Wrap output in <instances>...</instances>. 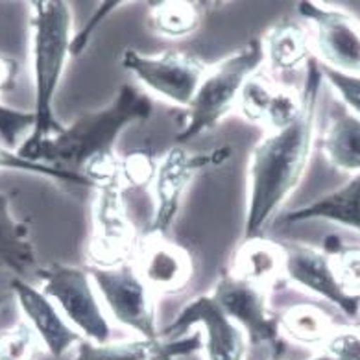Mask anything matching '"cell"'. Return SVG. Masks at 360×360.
<instances>
[{
	"label": "cell",
	"instance_id": "obj_1",
	"mask_svg": "<svg viewBox=\"0 0 360 360\" xmlns=\"http://www.w3.org/2000/svg\"><path fill=\"white\" fill-rule=\"evenodd\" d=\"M320 87V63L311 58L307 63V78L301 91L303 111L300 119L288 128L268 134L252 150L242 238L261 237L262 229L300 185L311 159Z\"/></svg>",
	"mask_w": 360,
	"mask_h": 360
},
{
	"label": "cell",
	"instance_id": "obj_2",
	"mask_svg": "<svg viewBox=\"0 0 360 360\" xmlns=\"http://www.w3.org/2000/svg\"><path fill=\"white\" fill-rule=\"evenodd\" d=\"M152 100L134 85H122L113 102L100 111L84 113L70 126H63L52 137L17 150L20 158L32 163L46 165L63 172L82 174L91 159L115 152V143L129 124L152 117Z\"/></svg>",
	"mask_w": 360,
	"mask_h": 360
},
{
	"label": "cell",
	"instance_id": "obj_3",
	"mask_svg": "<svg viewBox=\"0 0 360 360\" xmlns=\"http://www.w3.org/2000/svg\"><path fill=\"white\" fill-rule=\"evenodd\" d=\"M32 75L35 89L34 129L26 146L52 137L63 129L56 119L54 98L72 45V11L65 0H35L30 2Z\"/></svg>",
	"mask_w": 360,
	"mask_h": 360
},
{
	"label": "cell",
	"instance_id": "obj_4",
	"mask_svg": "<svg viewBox=\"0 0 360 360\" xmlns=\"http://www.w3.org/2000/svg\"><path fill=\"white\" fill-rule=\"evenodd\" d=\"M262 65L264 52L261 39H250L237 52L205 70L176 135L178 146L191 143L205 131H211L229 117L238 105L246 82L259 75Z\"/></svg>",
	"mask_w": 360,
	"mask_h": 360
},
{
	"label": "cell",
	"instance_id": "obj_5",
	"mask_svg": "<svg viewBox=\"0 0 360 360\" xmlns=\"http://www.w3.org/2000/svg\"><path fill=\"white\" fill-rule=\"evenodd\" d=\"M41 290L60 309L65 320L94 344H108L111 327L102 303L96 296V286L89 270L67 264H50L41 268Z\"/></svg>",
	"mask_w": 360,
	"mask_h": 360
},
{
	"label": "cell",
	"instance_id": "obj_6",
	"mask_svg": "<svg viewBox=\"0 0 360 360\" xmlns=\"http://www.w3.org/2000/svg\"><path fill=\"white\" fill-rule=\"evenodd\" d=\"M211 297L244 330L250 344L266 345L271 349V356H283L285 342L281 338L279 318L274 316L268 305V290L242 281L227 271L218 277Z\"/></svg>",
	"mask_w": 360,
	"mask_h": 360
},
{
	"label": "cell",
	"instance_id": "obj_7",
	"mask_svg": "<svg viewBox=\"0 0 360 360\" xmlns=\"http://www.w3.org/2000/svg\"><path fill=\"white\" fill-rule=\"evenodd\" d=\"M89 274L115 321L143 338H161L155 318V296L131 264L89 268Z\"/></svg>",
	"mask_w": 360,
	"mask_h": 360
},
{
	"label": "cell",
	"instance_id": "obj_8",
	"mask_svg": "<svg viewBox=\"0 0 360 360\" xmlns=\"http://www.w3.org/2000/svg\"><path fill=\"white\" fill-rule=\"evenodd\" d=\"M93 207V233L87 244L91 268H117L129 264L137 253V233L124 203L120 185L96 188Z\"/></svg>",
	"mask_w": 360,
	"mask_h": 360
},
{
	"label": "cell",
	"instance_id": "obj_9",
	"mask_svg": "<svg viewBox=\"0 0 360 360\" xmlns=\"http://www.w3.org/2000/svg\"><path fill=\"white\" fill-rule=\"evenodd\" d=\"M120 63L152 93L183 108L191 105L207 70L200 58L179 50L144 56L129 49L122 54Z\"/></svg>",
	"mask_w": 360,
	"mask_h": 360
},
{
	"label": "cell",
	"instance_id": "obj_10",
	"mask_svg": "<svg viewBox=\"0 0 360 360\" xmlns=\"http://www.w3.org/2000/svg\"><path fill=\"white\" fill-rule=\"evenodd\" d=\"M194 326L203 327V349L209 360H244L246 359V335L235 321L222 311L211 296H200L185 305L168 323L161 336L179 338Z\"/></svg>",
	"mask_w": 360,
	"mask_h": 360
},
{
	"label": "cell",
	"instance_id": "obj_11",
	"mask_svg": "<svg viewBox=\"0 0 360 360\" xmlns=\"http://www.w3.org/2000/svg\"><path fill=\"white\" fill-rule=\"evenodd\" d=\"M297 10L314 25L316 49L323 65L360 76V20L320 2H300Z\"/></svg>",
	"mask_w": 360,
	"mask_h": 360
},
{
	"label": "cell",
	"instance_id": "obj_12",
	"mask_svg": "<svg viewBox=\"0 0 360 360\" xmlns=\"http://www.w3.org/2000/svg\"><path fill=\"white\" fill-rule=\"evenodd\" d=\"M135 261V270L155 297L179 294L194 276L193 257L165 235H146L139 242Z\"/></svg>",
	"mask_w": 360,
	"mask_h": 360
},
{
	"label": "cell",
	"instance_id": "obj_13",
	"mask_svg": "<svg viewBox=\"0 0 360 360\" xmlns=\"http://www.w3.org/2000/svg\"><path fill=\"white\" fill-rule=\"evenodd\" d=\"M205 155H196L183 146H172L158 163L155 172V211L146 235H165L178 217L181 200L198 170L207 165Z\"/></svg>",
	"mask_w": 360,
	"mask_h": 360
},
{
	"label": "cell",
	"instance_id": "obj_14",
	"mask_svg": "<svg viewBox=\"0 0 360 360\" xmlns=\"http://www.w3.org/2000/svg\"><path fill=\"white\" fill-rule=\"evenodd\" d=\"M10 286L28 326L35 330V335L39 336V340L43 342L50 355L60 359L72 345H78L84 340V336L65 320V316L56 307L54 301L50 300L41 288H35L19 277L11 279Z\"/></svg>",
	"mask_w": 360,
	"mask_h": 360
},
{
	"label": "cell",
	"instance_id": "obj_15",
	"mask_svg": "<svg viewBox=\"0 0 360 360\" xmlns=\"http://www.w3.org/2000/svg\"><path fill=\"white\" fill-rule=\"evenodd\" d=\"M283 248H285V276L294 285L326 297L351 318L359 314V297L349 296L342 290L333 274L327 253L303 244H283Z\"/></svg>",
	"mask_w": 360,
	"mask_h": 360
},
{
	"label": "cell",
	"instance_id": "obj_16",
	"mask_svg": "<svg viewBox=\"0 0 360 360\" xmlns=\"http://www.w3.org/2000/svg\"><path fill=\"white\" fill-rule=\"evenodd\" d=\"M238 108L248 120L279 131L300 119L303 94L288 87H277L266 76L255 75L244 85Z\"/></svg>",
	"mask_w": 360,
	"mask_h": 360
},
{
	"label": "cell",
	"instance_id": "obj_17",
	"mask_svg": "<svg viewBox=\"0 0 360 360\" xmlns=\"http://www.w3.org/2000/svg\"><path fill=\"white\" fill-rule=\"evenodd\" d=\"M203 349L200 333L179 338H141L128 342L94 344L82 340L76 345L75 360H178Z\"/></svg>",
	"mask_w": 360,
	"mask_h": 360
},
{
	"label": "cell",
	"instance_id": "obj_18",
	"mask_svg": "<svg viewBox=\"0 0 360 360\" xmlns=\"http://www.w3.org/2000/svg\"><path fill=\"white\" fill-rule=\"evenodd\" d=\"M229 271L242 281L270 290L285 276V248L262 237L244 238L233 255Z\"/></svg>",
	"mask_w": 360,
	"mask_h": 360
},
{
	"label": "cell",
	"instance_id": "obj_19",
	"mask_svg": "<svg viewBox=\"0 0 360 360\" xmlns=\"http://www.w3.org/2000/svg\"><path fill=\"white\" fill-rule=\"evenodd\" d=\"M0 268L13 271L25 281L41 270L28 226L11 214L10 196L4 193H0Z\"/></svg>",
	"mask_w": 360,
	"mask_h": 360
},
{
	"label": "cell",
	"instance_id": "obj_20",
	"mask_svg": "<svg viewBox=\"0 0 360 360\" xmlns=\"http://www.w3.org/2000/svg\"><path fill=\"white\" fill-rule=\"evenodd\" d=\"M264 61L276 72H290L311 61V37L297 20H281L261 39Z\"/></svg>",
	"mask_w": 360,
	"mask_h": 360
},
{
	"label": "cell",
	"instance_id": "obj_21",
	"mask_svg": "<svg viewBox=\"0 0 360 360\" xmlns=\"http://www.w3.org/2000/svg\"><path fill=\"white\" fill-rule=\"evenodd\" d=\"M307 220H330L360 231V174L335 193L309 203L305 207L288 211L283 217L285 224Z\"/></svg>",
	"mask_w": 360,
	"mask_h": 360
},
{
	"label": "cell",
	"instance_id": "obj_22",
	"mask_svg": "<svg viewBox=\"0 0 360 360\" xmlns=\"http://www.w3.org/2000/svg\"><path fill=\"white\" fill-rule=\"evenodd\" d=\"M323 153L338 170L360 174V117L344 111L323 135Z\"/></svg>",
	"mask_w": 360,
	"mask_h": 360
},
{
	"label": "cell",
	"instance_id": "obj_23",
	"mask_svg": "<svg viewBox=\"0 0 360 360\" xmlns=\"http://www.w3.org/2000/svg\"><path fill=\"white\" fill-rule=\"evenodd\" d=\"M279 329L286 338L312 347H321L335 333L329 316L309 303L288 307L285 314L279 318Z\"/></svg>",
	"mask_w": 360,
	"mask_h": 360
},
{
	"label": "cell",
	"instance_id": "obj_24",
	"mask_svg": "<svg viewBox=\"0 0 360 360\" xmlns=\"http://www.w3.org/2000/svg\"><path fill=\"white\" fill-rule=\"evenodd\" d=\"M200 10L187 0H168L152 6L148 13L150 28L167 39H183L200 26Z\"/></svg>",
	"mask_w": 360,
	"mask_h": 360
},
{
	"label": "cell",
	"instance_id": "obj_25",
	"mask_svg": "<svg viewBox=\"0 0 360 360\" xmlns=\"http://www.w3.org/2000/svg\"><path fill=\"white\" fill-rule=\"evenodd\" d=\"M43 347V342L26 320L11 329L0 330V360H37Z\"/></svg>",
	"mask_w": 360,
	"mask_h": 360
},
{
	"label": "cell",
	"instance_id": "obj_26",
	"mask_svg": "<svg viewBox=\"0 0 360 360\" xmlns=\"http://www.w3.org/2000/svg\"><path fill=\"white\" fill-rule=\"evenodd\" d=\"M158 161L146 150H135L120 158V181L124 193L146 188L155 179Z\"/></svg>",
	"mask_w": 360,
	"mask_h": 360
},
{
	"label": "cell",
	"instance_id": "obj_27",
	"mask_svg": "<svg viewBox=\"0 0 360 360\" xmlns=\"http://www.w3.org/2000/svg\"><path fill=\"white\" fill-rule=\"evenodd\" d=\"M330 259V268L336 281L345 294L353 297L360 296V246L342 248Z\"/></svg>",
	"mask_w": 360,
	"mask_h": 360
},
{
	"label": "cell",
	"instance_id": "obj_28",
	"mask_svg": "<svg viewBox=\"0 0 360 360\" xmlns=\"http://www.w3.org/2000/svg\"><path fill=\"white\" fill-rule=\"evenodd\" d=\"M0 170H20V172H32L45 176V178L58 179V181L72 183V185H79V187H91V183L82 176V174H70L58 170V168L46 167V165L32 163L22 159L17 152H11L10 148H4L0 144Z\"/></svg>",
	"mask_w": 360,
	"mask_h": 360
},
{
	"label": "cell",
	"instance_id": "obj_29",
	"mask_svg": "<svg viewBox=\"0 0 360 360\" xmlns=\"http://www.w3.org/2000/svg\"><path fill=\"white\" fill-rule=\"evenodd\" d=\"M311 360H360V330H335Z\"/></svg>",
	"mask_w": 360,
	"mask_h": 360
},
{
	"label": "cell",
	"instance_id": "obj_30",
	"mask_svg": "<svg viewBox=\"0 0 360 360\" xmlns=\"http://www.w3.org/2000/svg\"><path fill=\"white\" fill-rule=\"evenodd\" d=\"M320 70L321 76L330 84V87L340 94L344 104H347L353 115L360 117V76L330 69L323 63H320Z\"/></svg>",
	"mask_w": 360,
	"mask_h": 360
},
{
	"label": "cell",
	"instance_id": "obj_31",
	"mask_svg": "<svg viewBox=\"0 0 360 360\" xmlns=\"http://www.w3.org/2000/svg\"><path fill=\"white\" fill-rule=\"evenodd\" d=\"M35 117L28 111H19L0 102V139L6 148H15L17 141L26 129H34Z\"/></svg>",
	"mask_w": 360,
	"mask_h": 360
},
{
	"label": "cell",
	"instance_id": "obj_32",
	"mask_svg": "<svg viewBox=\"0 0 360 360\" xmlns=\"http://www.w3.org/2000/svg\"><path fill=\"white\" fill-rule=\"evenodd\" d=\"M122 6V2H104V4L100 6V10L94 13L93 19L84 26V30H79L78 34L72 37V45H70V56H78L84 52V49L87 46L89 39L93 37V32L96 30L100 26V22L105 19V17L113 11V8H119Z\"/></svg>",
	"mask_w": 360,
	"mask_h": 360
},
{
	"label": "cell",
	"instance_id": "obj_33",
	"mask_svg": "<svg viewBox=\"0 0 360 360\" xmlns=\"http://www.w3.org/2000/svg\"><path fill=\"white\" fill-rule=\"evenodd\" d=\"M15 63L4 56H0V93L11 89L13 82H15Z\"/></svg>",
	"mask_w": 360,
	"mask_h": 360
},
{
	"label": "cell",
	"instance_id": "obj_34",
	"mask_svg": "<svg viewBox=\"0 0 360 360\" xmlns=\"http://www.w3.org/2000/svg\"><path fill=\"white\" fill-rule=\"evenodd\" d=\"M4 301H6V296H2V294H0V307L4 305Z\"/></svg>",
	"mask_w": 360,
	"mask_h": 360
},
{
	"label": "cell",
	"instance_id": "obj_35",
	"mask_svg": "<svg viewBox=\"0 0 360 360\" xmlns=\"http://www.w3.org/2000/svg\"><path fill=\"white\" fill-rule=\"evenodd\" d=\"M270 360H283V359H281V356H271Z\"/></svg>",
	"mask_w": 360,
	"mask_h": 360
},
{
	"label": "cell",
	"instance_id": "obj_36",
	"mask_svg": "<svg viewBox=\"0 0 360 360\" xmlns=\"http://www.w3.org/2000/svg\"><path fill=\"white\" fill-rule=\"evenodd\" d=\"M359 312H360V296H359Z\"/></svg>",
	"mask_w": 360,
	"mask_h": 360
}]
</instances>
